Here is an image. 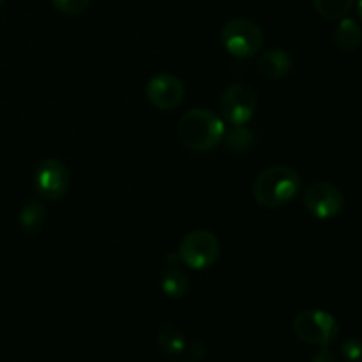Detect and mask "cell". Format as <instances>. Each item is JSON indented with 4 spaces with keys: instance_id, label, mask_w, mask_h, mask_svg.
<instances>
[{
    "instance_id": "cell-1",
    "label": "cell",
    "mask_w": 362,
    "mask_h": 362,
    "mask_svg": "<svg viewBox=\"0 0 362 362\" xmlns=\"http://www.w3.org/2000/svg\"><path fill=\"white\" fill-rule=\"evenodd\" d=\"M225 122L207 108H194L184 113L177 126V134L184 147L193 152H209L218 147L225 136Z\"/></svg>"
},
{
    "instance_id": "cell-2",
    "label": "cell",
    "mask_w": 362,
    "mask_h": 362,
    "mask_svg": "<svg viewBox=\"0 0 362 362\" xmlns=\"http://www.w3.org/2000/svg\"><path fill=\"white\" fill-rule=\"evenodd\" d=\"M303 179L290 166H271L253 182V197L265 209H278L290 204L300 193Z\"/></svg>"
},
{
    "instance_id": "cell-3",
    "label": "cell",
    "mask_w": 362,
    "mask_h": 362,
    "mask_svg": "<svg viewBox=\"0 0 362 362\" xmlns=\"http://www.w3.org/2000/svg\"><path fill=\"white\" fill-rule=\"evenodd\" d=\"M221 42L230 55L237 59H251L264 46V32L247 18H233L223 27Z\"/></svg>"
},
{
    "instance_id": "cell-4",
    "label": "cell",
    "mask_w": 362,
    "mask_h": 362,
    "mask_svg": "<svg viewBox=\"0 0 362 362\" xmlns=\"http://www.w3.org/2000/svg\"><path fill=\"white\" fill-rule=\"evenodd\" d=\"M219 253H221V246H219L218 237L209 230L189 232L180 240L179 251H177L180 262L194 271L212 267L218 262Z\"/></svg>"
},
{
    "instance_id": "cell-5",
    "label": "cell",
    "mask_w": 362,
    "mask_h": 362,
    "mask_svg": "<svg viewBox=\"0 0 362 362\" xmlns=\"http://www.w3.org/2000/svg\"><path fill=\"white\" fill-rule=\"evenodd\" d=\"M293 332L300 341L327 346L338 338L339 324L327 311L306 310L300 311L293 320Z\"/></svg>"
},
{
    "instance_id": "cell-6",
    "label": "cell",
    "mask_w": 362,
    "mask_h": 362,
    "mask_svg": "<svg viewBox=\"0 0 362 362\" xmlns=\"http://www.w3.org/2000/svg\"><path fill=\"white\" fill-rule=\"evenodd\" d=\"M257 92L246 83H233L223 92L219 99L223 120L233 126H244L250 122L257 110Z\"/></svg>"
},
{
    "instance_id": "cell-7",
    "label": "cell",
    "mask_w": 362,
    "mask_h": 362,
    "mask_svg": "<svg viewBox=\"0 0 362 362\" xmlns=\"http://www.w3.org/2000/svg\"><path fill=\"white\" fill-rule=\"evenodd\" d=\"M71 173L67 166L59 159H45L37 165L34 173L35 191L41 194V198L49 202L62 200L69 191Z\"/></svg>"
},
{
    "instance_id": "cell-8",
    "label": "cell",
    "mask_w": 362,
    "mask_h": 362,
    "mask_svg": "<svg viewBox=\"0 0 362 362\" xmlns=\"http://www.w3.org/2000/svg\"><path fill=\"white\" fill-rule=\"evenodd\" d=\"M303 202L306 211L317 219H332L345 207L343 193L331 182L318 180L308 186L304 191Z\"/></svg>"
},
{
    "instance_id": "cell-9",
    "label": "cell",
    "mask_w": 362,
    "mask_h": 362,
    "mask_svg": "<svg viewBox=\"0 0 362 362\" xmlns=\"http://www.w3.org/2000/svg\"><path fill=\"white\" fill-rule=\"evenodd\" d=\"M145 92H147V99L152 103V106H156L158 110H165V112L179 108L180 103L184 101V94H186L182 81L170 73L152 76Z\"/></svg>"
},
{
    "instance_id": "cell-10",
    "label": "cell",
    "mask_w": 362,
    "mask_h": 362,
    "mask_svg": "<svg viewBox=\"0 0 362 362\" xmlns=\"http://www.w3.org/2000/svg\"><path fill=\"white\" fill-rule=\"evenodd\" d=\"M292 57L285 49H269V52L262 53L258 59V71L262 76L269 78V80L285 78L292 71Z\"/></svg>"
},
{
    "instance_id": "cell-11",
    "label": "cell",
    "mask_w": 362,
    "mask_h": 362,
    "mask_svg": "<svg viewBox=\"0 0 362 362\" xmlns=\"http://www.w3.org/2000/svg\"><path fill=\"white\" fill-rule=\"evenodd\" d=\"M332 42L345 53H354L362 45V28L352 18H341L332 34Z\"/></svg>"
},
{
    "instance_id": "cell-12",
    "label": "cell",
    "mask_w": 362,
    "mask_h": 362,
    "mask_svg": "<svg viewBox=\"0 0 362 362\" xmlns=\"http://www.w3.org/2000/svg\"><path fill=\"white\" fill-rule=\"evenodd\" d=\"M189 276L177 265H168L161 278V290L170 299H182L189 292Z\"/></svg>"
},
{
    "instance_id": "cell-13",
    "label": "cell",
    "mask_w": 362,
    "mask_h": 362,
    "mask_svg": "<svg viewBox=\"0 0 362 362\" xmlns=\"http://www.w3.org/2000/svg\"><path fill=\"white\" fill-rule=\"evenodd\" d=\"M158 343L163 352L168 356H180L187 346L184 332L172 324H165L159 327Z\"/></svg>"
},
{
    "instance_id": "cell-14",
    "label": "cell",
    "mask_w": 362,
    "mask_h": 362,
    "mask_svg": "<svg viewBox=\"0 0 362 362\" xmlns=\"http://www.w3.org/2000/svg\"><path fill=\"white\" fill-rule=\"evenodd\" d=\"M48 212L41 202H30L20 212V226L27 233H37L46 225Z\"/></svg>"
},
{
    "instance_id": "cell-15",
    "label": "cell",
    "mask_w": 362,
    "mask_h": 362,
    "mask_svg": "<svg viewBox=\"0 0 362 362\" xmlns=\"http://www.w3.org/2000/svg\"><path fill=\"white\" fill-rule=\"evenodd\" d=\"M226 148L233 152H244L253 151L255 147V133L251 129H247L246 126H233L230 131H225V136H223Z\"/></svg>"
},
{
    "instance_id": "cell-16",
    "label": "cell",
    "mask_w": 362,
    "mask_h": 362,
    "mask_svg": "<svg viewBox=\"0 0 362 362\" xmlns=\"http://www.w3.org/2000/svg\"><path fill=\"white\" fill-rule=\"evenodd\" d=\"M313 6L325 20H341L352 11L354 0H313Z\"/></svg>"
},
{
    "instance_id": "cell-17",
    "label": "cell",
    "mask_w": 362,
    "mask_h": 362,
    "mask_svg": "<svg viewBox=\"0 0 362 362\" xmlns=\"http://www.w3.org/2000/svg\"><path fill=\"white\" fill-rule=\"evenodd\" d=\"M52 4L67 16H78L87 11L90 0H52Z\"/></svg>"
},
{
    "instance_id": "cell-18",
    "label": "cell",
    "mask_w": 362,
    "mask_h": 362,
    "mask_svg": "<svg viewBox=\"0 0 362 362\" xmlns=\"http://www.w3.org/2000/svg\"><path fill=\"white\" fill-rule=\"evenodd\" d=\"M339 350L345 362H362V339H346Z\"/></svg>"
},
{
    "instance_id": "cell-19",
    "label": "cell",
    "mask_w": 362,
    "mask_h": 362,
    "mask_svg": "<svg viewBox=\"0 0 362 362\" xmlns=\"http://www.w3.org/2000/svg\"><path fill=\"white\" fill-rule=\"evenodd\" d=\"M311 362H336V356L332 354L331 349L327 346H322L313 357H311Z\"/></svg>"
},
{
    "instance_id": "cell-20",
    "label": "cell",
    "mask_w": 362,
    "mask_h": 362,
    "mask_svg": "<svg viewBox=\"0 0 362 362\" xmlns=\"http://www.w3.org/2000/svg\"><path fill=\"white\" fill-rule=\"evenodd\" d=\"M191 354H193L194 359H204L205 354H207V346L204 345L202 341H194V345L191 346Z\"/></svg>"
},
{
    "instance_id": "cell-21",
    "label": "cell",
    "mask_w": 362,
    "mask_h": 362,
    "mask_svg": "<svg viewBox=\"0 0 362 362\" xmlns=\"http://www.w3.org/2000/svg\"><path fill=\"white\" fill-rule=\"evenodd\" d=\"M357 14H359V18L362 20V0H359V4H357Z\"/></svg>"
}]
</instances>
